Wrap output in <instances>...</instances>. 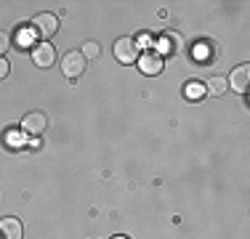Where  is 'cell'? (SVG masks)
<instances>
[{
    "instance_id": "8992f818",
    "label": "cell",
    "mask_w": 250,
    "mask_h": 239,
    "mask_svg": "<svg viewBox=\"0 0 250 239\" xmlns=\"http://www.w3.org/2000/svg\"><path fill=\"white\" fill-rule=\"evenodd\" d=\"M165 67V59L160 56L157 51H144L139 56V69L144 72V75H160Z\"/></svg>"
},
{
    "instance_id": "8fae6325",
    "label": "cell",
    "mask_w": 250,
    "mask_h": 239,
    "mask_svg": "<svg viewBox=\"0 0 250 239\" xmlns=\"http://www.w3.org/2000/svg\"><path fill=\"white\" fill-rule=\"evenodd\" d=\"M226 77H221V75H213L210 80L205 82V93H213V96H224L226 93Z\"/></svg>"
},
{
    "instance_id": "52a82bcc",
    "label": "cell",
    "mask_w": 250,
    "mask_h": 239,
    "mask_svg": "<svg viewBox=\"0 0 250 239\" xmlns=\"http://www.w3.org/2000/svg\"><path fill=\"white\" fill-rule=\"evenodd\" d=\"M0 239H24V226H21V220L14 218V215L0 218Z\"/></svg>"
},
{
    "instance_id": "30bf717a",
    "label": "cell",
    "mask_w": 250,
    "mask_h": 239,
    "mask_svg": "<svg viewBox=\"0 0 250 239\" xmlns=\"http://www.w3.org/2000/svg\"><path fill=\"white\" fill-rule=\"evenodd\" d=\"M205 82H200V80H189V82H184V99L187 101H200V99H205Z\"/></svg>"
},
{
    "instance_id": "9c48e42d",
    "label": "cell",
    "mask_w": 250,
    "mask_h": 239,
    "mask_svg": "<svg viewBox=\"0 0 250 239\" xmlns=\"http://www.w3.org/2000/svg\"><path fill=\"white\" fill-rule=\"evenodd\" d=\"M160 56H163V53H178V51H181V48H184V40H181V35H178V32H165L163 35V38H160Z\"/></svg>"
},
{
    "instance_id": "ba28073f",
    "label": "cell",
    "mask_w": 250,
    "mask_h": 239,
    "mask_svg": "<svg viewBox=\"0 0 250 239\" xmlns=\"http://www.w3.org/2000/svg\"><path fill=\"white\" fill-rule=\"evenodd\" d=\"M226 85H231L237 93H245L248 85H250V67H248V64H240V67H234V72H231L229 80H226Z\"/></svg>"
},
{
    "instance_id": "3957f363",
    "label": "cell",
    "mask_w": 250,
    "mask_h": 239,
    "mask_svg": "<svg viewBox=\"0 0 250 239\" xmlns=\"http://www.w3.org/2000/svg\"><path fill=\"white\" fill-rule=\"evenodd\" d=\"M32 61L40 69H51L56 64V48L51 43H45V40H40L38 45H32Z\"/></svg>"
},
{
    "instance_id": "5b68a950",
    "label": "cell",
    "mask_w": 250,
    "mask_h": 239,
    "mask_svg": "<svg viewBox=\"0 0 250 239\" xmlns=\"http://www.w3.org/2000/svg\"><path fill=\"white\" fill-rule=\"evenodd\" d=\"M62 72L69 77V80H75L77 75H83V72H85V56H83L80 51L64 53V59H62Z\"/></svg>"
},
{
    "instance_id": "7a4b0ae2",
    "label": "cell",
    "mask_w": 250,
    "mask_h": 239,
    "mask_svg": "<svg viewBox=\"0 0 250 239\" xmlns=\"http://www.w3.org/2000/svg\"><path fill=\"white\" fill-rule=\"evenodd\" d=\"M112 51H115V59L120 64L139 61V43H136V38H117Z\"/></svg>"
},
{
    "instance_id": "277c9868",
    "label": "cell",
    "mask_w": 250,
    "mask_h": 239,
    "mask_svg": "<svg viewBox=\"0 0 250 239\" xmlns=\"http://www.w3.org/2000/svg\"><path fill=\"white\" fill-rule=\"evenodd\" d=\"M45 128H48L45 112H27L24 120H21V130H24L27 136H43Z\"/></svg>"
},
{
    "instance_id": "7c38bea8",
    "label": "cell",
    "mask_w": 250,
    "mask_h": 239,
    "mask_svg": "<svg viewBox=\"0 0 250 239\" xmlns=\"http://www.w3.org/2000/svg\"><path fill=\"white\" fill-rule=\"evenodd\" d=\"M83 56H85V59H96L99 56V53H101V48H99V43H93V40H88V43L85 45H83Z\"/></svg>"
},
{
    "instance_id": "9a60e30c",
    "label": "cell",
    "mask_w": 250,
    "mask_h": 239,
    "mask_svg": "<svg viewBox=\"0 0 250 239\" xmlns=\"http://www.w3.org/2000/svg\"><path fill=\"white\" fill-rule=\"evenodd\" d=\"M32 38H35V35H32V29H29V32H21V27H19V35H16V40H19V45H21V43H29Z\"/></svg>"
},
{
    "instance_id": "6da1fadb",
    "label": "cell",
    "mask_w": 250,
    "mask_h": 239,
    "mask_svg": "<svg viewBox=\"0 0 250 239\" xmlns=\"http://www.w3.org/2000/svg\"><path fill=\"white\" fill-rule=\"evenodd\" d=\"M59 32V16L56 14H48V11H43V14H35L32 16V35L40 40H45L48 43V38Z\"/></svg>"
},
{
    "instance_id": "5bb4252c",
    "label": "cell",
    "mask_w": 250,
    "mask_h": 239,
    "mask_svg": "<svg viewBox=\"0 0 250 239\" xmlns=\"http://www.w3.org/2000/svg\"><path fill=\"white\" fill-rule=\"evenodd\" d=\"M8 72H11L8 59H5V56H0V80H5V77H8Z\"/></svg>"
},
{
    "instance_id": "4fadbf2b",
    "label": "cell",
    "mask_w": 250,
    "mask_h": 239,
    "mask_svg": "<svg viewBox=\"0 0 250 239\" xmlns=\"http://www.w3.org/2000/svg\"><path fill=\"white\" fill-rule=\"evenodd\" d=\"M11 48V38L8 32H0V56H5V51Z\"/></svg>"
},
{
    "instance_id": "2e32d148",
    "label": "cell",
    "mask_w": 250,
    "mask_h": 239,
    "mask_svg": "<svg viewBox=\"0 0 250 239\" xmlns=\"http://www.w3.org/2000/svg\"><path fill=\"white\" fill-rule=\"evenodd\" d=\"M112 239H128V237H123V234H117V237H112Z\"/></svg>"
}]
</instances>
